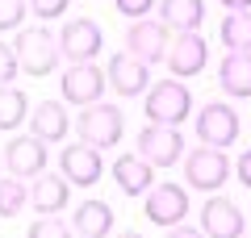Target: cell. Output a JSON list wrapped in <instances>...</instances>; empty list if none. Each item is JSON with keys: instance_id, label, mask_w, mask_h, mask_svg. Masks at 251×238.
I'll list each match as a JSON object with an SVG mask.
<instances>
[{"instance_id": "cell-1", "label": "cell", "mask_w": 251, "mask_h": 238, "mask_svg": "<svg viewBox=\"0 0 251 238\" xmlns=\"http://www.w3.org/2000/svg\"><path fill=\"white\" fill-rule=\"evenodd\" d=\"M13 50H17V63L25 75H50L54 67L63 63V50H59V38L50 34L46 25H34V29H17V42H13Z\"/></svg>"}, {"instance_id": "cell-2", "label": "cell", "mask_w": 251, "mask_h": 238, "mask_svg": "<svg viewBox=\"0 0 251 238\" xmlns=\"http://www.w3.org/2000/svg\"><path fill=\"white\" fill-rule=\"evenodd\" d=\"M188 113H193V88H184L176 75L147 88V121L151 125H176L180 130V121H188Z\"/></svg>"}, {"instance_id": "cell-3", "label": "cell", "mask_w": 251, "mask_h": 238, "mask_svg": "<svg viewBox=\"0 0 251 238\" xmlns=\"http://www.w3.org/2000/svg\"><path fill=\"white\" fill-rule=\"evenodd\" d=\"M75 134H80V142H88V146H97V150H109V146H117L122 142V134H126V117H122V109L117 105H88L80 117H75Z\"/></svg>"}, {"instance_id": "cell-4", "label": "cell", "mask_w": 251, "mask_h": 238, "mask_svg": "<svg viewBox=\"0 0 251 238\" xmlns=\"http://www.w3.org/2000/svg\"><path fill=\"white\" fill-rule=\"evenodd\" d=\"M230 180V159L218 146H197L184 155V184L201 188V192H218Z\"/></svg>"}, {"instance_id": "cell-5", "label": "cell", "mask_w": 251, "mask_h": 238, "mask_svg": "<svg viewBox=\"0 0 251 238\" xmlns=\"http://www.w3.org/2000/svg\"><path fill=\"white\" fill-rule=\"evenodd\" d=\"M193 125H197L201 146L226 150V146H234V142H239V113H234L226 100H209V105H201Z\"/></svg>"}, {"instance_id": "cell-6", "label": "cell", "mask_w": 251, "mask_h": 238, "mask_svg": "<svg viewBox=\"0 0 251 238\" xmlns=\"http://www.w3.org/2000/svg\"><path fill=\"white\" fill-rule=\"evenodd\" d=\"M105 71L97 67V63H72V67L63 71L59 88H63V105H100V96H105Z\"/></svg>"}, {"instance_id": "cell-7", "label": "cell", "mask_w": 251, "mask_h": 238, "mask_svg": "<svg viewBox=\"0 0 251 238\" xmlns=\"http://www.w3.org/2000/svg\"><path fill=\"white\" fill-rule=\"evenodd\" d=\"M105 46V34L92 17H75V21H63L59 29V50L67 63H92Z\"/></svg>"}, {"instance_id": "cell-8", "label": "cell", "mask_w": 251, "mask_h": 238, "mask_svg": "<svg viewBox=\"0 0 251 238\" xmlns=\"http://www.w3.org/2000/svg\"><path fill=\"white\" fill-rule=\"evenodd\" d=\"M138 155L151 163V167H176L184 163V138H180L176 125H147L138 134Z\"/></svg>"}, {"instance_id": "cell-9", "label": "cell", "mask_w": 251, "mask_h": 238, "mask_svg": "<svg viewBox=\"0 0 251 238\" xmlns=\"http://www.w3.org/2000/svg\"><path fill=\"white\" fill-rule=\"evenodd\" d=\"M126 50L130 54H138V59L151 67V63H168V50H172V42H168V25L163 21H130L126 25Z\"/></svg>"}, {"instance_id": "cell-10", "label": "cell", "mask_w": 251, "mask_h": 238, "mask_svg": "<svg viewBox=\"0 0 251 238\" xmlns=\"http://www.w3.org/2000/svg\"><path fill=\"white\" fill-rule=\"evenodd\" d=\"M201 230H205V238H243V230H247V217H243V209L230 201V196H205V205H201Z\"/></svg>"}, {"instance_id": "cell-11", "label": "cell", "mask_w": 251, "mask_h": 238, "mask_svg": "<svg viewBox=\"0 0 251 238\" xmlns=\"http://www.w3.org/2000/svg\"><path fill=\"white\" fill-rule=\"evenodd\" d=\"M59 167H63V176H67V184L92 188L100 176H105V159H100L97 146L75 142V146H63V150H59Z\"/></svg>"}, {"instance_id": "cell-12", "label": "cell", "mask_w": 251, "mask_h": 238, "mask_svg": "<svg viewBox=\"0 0 251 238\" xmlns=\"http://www.w3.org/2000/svg\"><path fill=\"white\" fill-rule=\"evenodd\" d=\"M143 209H147V221H155V226L172 230V226H180V221L188 217V188H176V184H155L151 192H147Z\"/></svg>"}, {"instance_id": "cell-13", "label": "cell", "mask_w": 251, "mask_h": 238, "mask_svg": "<svg viewBox=\"0 0 251 238\" xmlns=\"http://www.w3.org/2000/svg\"><path fill=\"white\" fill-rule=\"evenodd\" d=\"M46 142L34 138V134H25V138H13L9 146H4V167H9V176L17 180H38L46 171Z\"/></svg>"}, {"instance_id": "cell-14", "label": "cell", "mask_w": 251, "mask_h": 238, "mask_svg": "<svg viewBox=\"0 0 251 238\" xmlns=\"http://www.w3.org/2000/svg\"><path fill=\"white\" fill-rule=\"evenodd\" d=\"M109 88L117 96H143V88H151V67L138 54H113L109 59Z\"/></svg>"}, {"instance_id": "cell-15", "label": "cell", "mask_w": 251, "mask_h": 238, "mask_svg": "<svg viewBox=\"0 0 251 238\" xmlns=\"http://www.w3.org/2000/svg\"><path fill=\"white\" fill-rule=\"evenodd\" d=\"M205 63H209L205 38H201V34H176V42H172V50H168L172 75H176V79H193V75L205 71Z\"/></svg>"}, {"instance_id": "cell-16", "label": "cell", "mask_w": 251, "mask_h": 238, "mask_svg": "<svg viewBox=\"0 0 251 238\" xmlns=\"http://www.w3.org/2000/svg\"><path fill=\"white\" fill-rule=\"evenodd\" d=\"M67 201H72L67 176H50V171H42V176L29 184V205H34L38 217H54V213H63Z\"/></svg>"}, {"instance_id": "cell-17", "label": "cell", "mask_w": 251, "mask_h": 238, "mask_svg": "<svg viewBox=\"0 0 251 238\" xmlns=\"http://www.w3.org/2000/svg\"><path fill=\"white\" fill-rule=\"evenodd\" d=\"M151 163H147L143 155H117L113 159V180H117V188H122L126 196H143V192H151L155 188V180H151Z\"/></svg>"}, {"instance_id": "cell-18", "label": "cell", "mask_w": 251, "mask_h": 238, "mask_svg": "<svg viewBox=\"0 0 251 238\" xmlns=\"http://www.w3.org/2000/svg\"><path fill=\"white\" fill-rule=\"evenodd\" d=\"M29 130H34V138H42V142H63L67 130H72L67 105H63V100H42V105H34L29 109Z\"/></svg>"}, {"instance_id": "cell-19", "label": "cell", "mask_w": 251, "mask_h": 238, "mask_svg": "<svg viewBox=\"0 0 251 238\" xmlns=\"http://www.w3.org/2000/svg\"><path fill=\"white\" fill-rule=\"evenodd\" d=\"M218 84H222L226 96H234V100H251V54L230 50L222 63H218Z\"/></svg>"}, {"instance_id": "cell-20", "label": "cell", "mask_w": 251, "mask_h": 238, "mask_svg": "<svg viewBox=\"0 0 251 238\" xmlns=\"http://www.w3.org/2000/svg\"><path fill=\"white\" fill-rule=\"evenodd\" d=\"M159 21L176 34H197L205 21V0H159Z\"/></svg>"}, {"instance_id": "cell-21", "label": "cell", "mask_w": 251, "mask_h": 238, "mask_svg": "<svg viewBox=\"0 0 251 238\" xmlns=\"http://www.w3.org/2000/svg\"><path fill=\"white\" fill-rule=\"evenodd\" d=\"M72 230H75V238H109V230H113V209H109L105 201L75 205Z\"/></svg>"}, {"instance_id": "cell-22", "label": "cell", "mask_w": 251, "mask_h": 238, "mask_svg": "<svg viewBox=\"0 0 251 238\" xmlns=\"http://www.w3.org/2000/svg\"><path fill=\"white\" fill-rule=\"evenodd\" d=\"M29 121V100L21 88H0V130L9 134V130H21V125Z\"/></svg>"}, {"instance_id": "cell-23", "label": "cell", "mask_w": 251, "mask_h": 238, "mask_svg": "<svg viewBox=\"0 0 251 238\" xmlns=\"http://www.w3.org/2000/svg\"><path fill=\"white\" fill-rule=\"evenodd\" d=\"M218 34H222V46H226V50L251 54V9H247V13H226Z\"/></svg>"}, {"instance_id": "cell-24", "label": "cell", "mask_w": 251, "mask_h": 238, "mask_svg": "<svg viewBox=\"0 0 251 238\" xmlns=\"http://www.w3.org/2000/svg\"><path fill=\"white\" fill-rule=\"evenodd\" d=\"M29 205V188L17 176H0V217H17Z\"/></svg>"}, {"instance_id": "cell-25", "label": "cell", "mask_w": 251, "mask_h": 238, "mask_svg": "<svg viewBox=\"0 0 251 238\" xmlns=\"http://www.w3.org/2000/svg\"><path fill=\"white\" fill-rule=\"evenodd\" d=\"M25 238H75V230H72V221H63L59 213H54V217H38Z\"/></svg>"}, {"instance_id": "cell-26", "label": "cell", "mask_w": 251, "mask_h": 238, "mask_svg": "<svg viewBox=\"0 0 251 238\" xmlns=\"http://www.w3.org/2000/svg\"><path fill=\"white\" fill-rule=\"evenodd\" d=\"M29 13V0H0V34H13V29H25L21 21H25Z\"/></svg>"}, {"instance_id": "cell-27", "label": "cell", "mask_w": 251, "mask_h": 238, "mask_svg": "<svg viewBox=\"0 0 251 238\" xmlns=\"http://www.w3.org/2000/svg\"><path fill=\"white\" fill-rule=\"evenodd\" d=\"M113 9L122 17H130V21H143L151 9H159V0H113Z\"/></svg>"}, {"instance_id": "cell-28", "label": "cell", "mask_w": 251, "mask_h": 238, "mask_svg": "<svg viewBox=\"0 0 251 238\" xmlns=\"http://www.w3.org/2000/svg\"><path fill=\"white\" fill-rule=\"evenodd\" d=\"M17 71H21V63H17V50H13L9 42H0V88H9Z\"/></svg>"}, {"instance_id": "cell-29", "label": "cell", "mask_w": 251, "mask_h": 238, "mask_svg": "<svg viewBox=\"0 0 251 238\" xmlns=\"http://www.w3.org/2000/svg\"><path fill=\"white\" fill-rule=\"evenodd\" d=\"M29 13H34L38 21H54L67 13V0H29Z\"/></svg>"}, {"instance_id": "cell-30", "label": "cell", "mask_w": 251, "mask_h": 238, "mask_svg": "<svg viewBox=\"0 0 251 238\" xmlns=\"http://www.w3.org/2000/svg\"><path fill=\"white\" fill-rule=\"evenodd\" d=\"M234 176H239L243 188H251V150H243V155H239V163H234Z\"/></svg>"}, {"instance_id": "cell-31", "label": "cell", "mask_w": 251, "mask_h": 238, "mask_svg": "<svg viewBox=\"0 0 251 238\" xmlns=\"http://www.w3.org/2000/svg\"><path fill=\"white\" fill-rule=\"evenodd\" d=\"M168 238H205V230L201 226H172Z\"/></svg>"}, {"instance_id": "cell-32", "label": "cell", "mask_w": 251, "mask_h": 238, "mask_svg": "<svg viewBox=\"0 0 251 238\" xmlns=\"http://www.w3.org/2000/svg\"><path fill=\"white\" fill-rule=\"evenodd\" d=\"M222 9H230V13H247L251 9V0H218Z\"/></svg>"}, {"instance_id": "cell-33", "label": "cell", "mask_w": 251, "mask_h": 238, "mask_svg": "<svg viewBox=\"0 0 251 238\" xmlns=\"http://www.w3.org/2000/svg\"><path fill=\"white\" fill-rule=\"evenodd\" d=\"M113 238H143V234H134V230H122V234H113Z\"/></svg>"}, {"instance_id": "cell-34", "label": "cell", "mask_w": 251, "mask_h": 238, "mask_svg": "<svg viewBox=\"0 0 251 238\" xmlns=\"http://www.w3.org/2000/svg\"><path fill=\"white\" fill-rule=\"evenodd\" d=\"M0 171H4V150H0Z\"/></svg>"}]
</instances>
